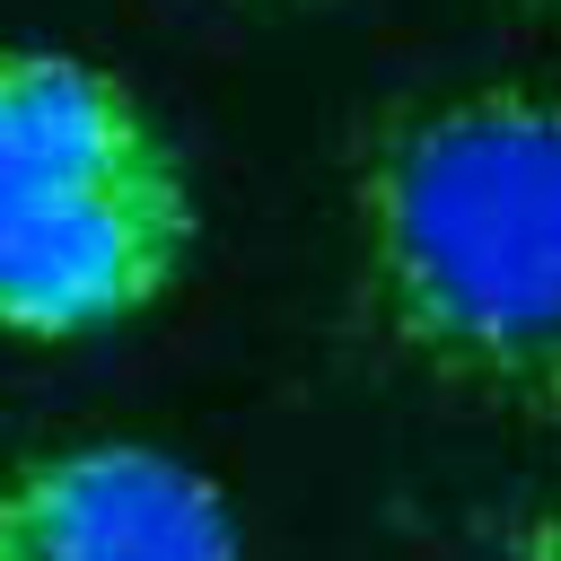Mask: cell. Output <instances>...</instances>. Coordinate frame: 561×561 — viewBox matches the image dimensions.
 Listing matches in <instances>:
<instances>
[{"label":"cell","mask_w":561,"mask_h":561,"mask_svg":"<svg viewBox=\"0 0 561 561\" xmlns=\"http://www.w3.org/2000/svg\"><path fill=\"white\" fill-rule=\"evenodd\" d=\"M368 333L430 386L561 421V88L465 79L386 105L351 158Z\"/></svg>","instance_id":"cell-1"},{"label":"cell","mask_w":561,"mask_h":561,"mask_svg":"<svg viewBox=\"0 0 561 561\" xmlns=\"http://www.w3.org/2000/svg\"><path fill=\"white\" fill-rule=\"evenodd\" d=\"M202 245L167 123L88 53L0 44V333L96 342L167 307Z\"/></svg>","instance_id":"cell-2"},{"label":"cell","mask_w":561,"mask_h":561,"mask_svg":"<svg viewBox=\"0 0 561 561\" xmlns=\"http://www.w3.org/2000/svg\"><path fill=\"white\" fill-rule=\"evenodd\" d=\"M0 561H245V526L175 447L70 438L0 473Z\"/></svg>","instance_id":"cell-3"},{"label":"cell","mask_w":561,"mask_h":561,"mask_svg":"<svg viewBox=\"0 0 561 561\" xmlns=\"http://www.w3.org/2000/svg\"><path fill=\"white\" fill-rule=\"evenodd\" d=\"M508 561H561V508H526V517H508Z\"/></svg>","instance_id":"cell-4"},{"label":"cell","mask_w":561,"mask_h":561,"mask_svg":"<svg viewBox=\"0 0 561 561\" xmlns=\"http://www.w3.org/2000/svg\"><path fill=\"white\" fill-rule=\"evenodd\" d=\"M517 9H526V18H552V26H561V0H517Z\"/></svg>","instance_id":"cell-5"},{"label":"cell","mask_w":561,"mask_h":561,"mask_svg":"<svg viewBox=\"0 0 561 561\" xmlns=\"http://www.w3.org/2000/svg\"><path fill=\"white\" fill-rule=\"evenodd\" d=\"M245 9H298V0H245Z\"/></svg>","instance_id":"cell-6"}]
</instances>
